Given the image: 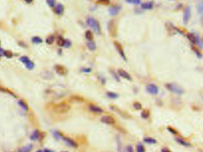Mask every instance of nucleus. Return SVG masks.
<instances>
[{"label": "nucleus", "mask_w": 203, "mask_h": 152, "mask_svg": "<svg viewBox=\"0 0 203 152\" xmlns=\"http://www.w3.org/2000/svg\"><path fill=\"white\" fill-rule=\"evenodd\" d=\"M53 109L55 113L58 114H65L70 111L71 105L66 102H61L55 105Z\"/></svg>", "instance_id": "f257e3e1"}, {"label": "nucleus", "mask_w": 203, "mask_h": 152, "mask_svg": "<svg viewBox=\"0 0 203 152\" xmlns=\"http://www.w3.org/2000/svg\"><path fill=\"white\" fill-rule=\"evenodd\" d=\"M87 24L88 26H90L93 30L96 33V34H99L101 33V27H100V24L96 20L92 17H88L87 19Z\"/></svg>", "instance_id": "f03ea898"}, {"label": "nucleus", "mask_w": 203, "mask_h": 152, "mask_svg": "<svg viewBox=\"0 0 203 152\" xmlns=\"http://www.w3.org/2000/svg\"><path fill=\"white\" fill-rule=\"evenodd\" d=\"M166 88L169 91L171 92L174 93V94L178 95H181L184 93V91L182 88L180 87L178 85L176 84H172V83H169L166 85Z\"/></svg>", "instance_id": "7ed1b4c3"}, {"label": "nucleus", "mask_w": 203, "mask_h": 152, "mask_svg": "<svg viewBox=\"0 0 203 152\" xmlns=\"http://www.w3.org/2000/svg\"><path fill=\"white\" fill-rule=\"evenodd\" d=\"M114 44L116 48V49L117 50L119 54L120 55V56L122 57V58L125 60V61H126V60H127V59H126V55H125V54L124 49H123L121 44H120V43H119L118 42V41H115Z\"/></svg>", "instance_id": "20e7f679"}, {"label": "nucleus", "mask_w": 203, "mask_h": 152, "mask_svg": "<svg viewBox=\"0 0 203 152\" xmlns=\"http://www.w3.org/2000/svg\"><path fill=\"white\" fill-rule=\"evenodd\" d=\"M102 122L107 125H114L115 124V120L110 115H104L100 119Z\"/></svg>", "instance_id": "39448f33"}, {"label": "nucleus", "mask_w": 203, "mask_h": 152, "mask_svg": "<svg viewBox=\"0 0 203 152\" xmlns=\"http://www.w3.org/2000/svg\"><path fill=\"white\" fill-rule=\"evenodd\" d=\"M147 91L149 94L152 95H156L159 92V88L155 84H150L147 86Z\"/></svg>", "instance_id": "423d86ee"}, {"label": "nucleus", "mask_w": 203, "mask_h": 152, "mask_svg": "<svg viewBox=\"0 0 203 152\" xmlns=\"http://www.w3.org/2000/svg\"><path fill=\"white\" fill-rule=\"evenodd\" d=\"M88 109L91 112L95 114H100L104 112L102 108L94 104H90L88 105Z\"/></svg>", "instance_id": "0eeeda50"}, {"label": "nucleus", "mask_w": 203, "mask_h": 152, "mask_svg": "<svg viewBox=\"0 0 203 152\" xmlns=\"http://www.w3.org/2000/svg\"><path fill=\"white\" fill-rule=\"evenodd\" d=\"M108 29L109 32L112 36H115L117 33V26L114 20H111L109 23Z\"/></svg>", "instance_id": "6e6552de"}, {"label": "nucleus", "mask_w": 203, "mask_h": 152, "mask_svg": "<svg viewBox=\"0 0 203 152\" xmlns=\"http://www.w3.org/2000/svg\"><path fill=\"white\" fill-rule=\"evenodd\" d=\"M62 140H63L64 141L67 146H70L72 148H77L78 144H77V143L72 139L67 137H63Z\"/></svg>", "instance_id": "1a4fd4ad"}, {"label": "nucleus", "mask_w": 203, "mask_h": 152, "mask_svg": "<svg viewBox=\"0 0 203 152\" xmlns=\"http://www.w3.org/2000/svg\"><path fill=\"white\" fill-rule=\"evenodd\" d=\"M55 71L58 75L64 76L67 73V70L65 67L61 65H56L55 66Z\"/></svg>", "instance_id": "9d476101"}, {"label": "nucleus", "mask_w": 203, "mask_h": 152, "mask_svg": "<svg viewBox=\"0 0 203 152\" xmlns=\"http://www.w3.org/2000/svg\"><path fill=\"white\" fill-rule=\"evenodd\" d=\"M118 73L119 76H120L123 78L127 79L128 81L131 80V77L129 73L127 72L124 70V69H119L118 70Z\"/></svg>", "instance_id": "9b49d317"}, {"label": "nucleus", "mask_w": 203, "mask_h": 152, "mask_svg": "<svg viewBox=\"0 0 203 152\" xmlns=\"http://www.w3.org/2000/svg\"><path fill=\"white\" fill-rule=\"evenodd\" d=\"M191 17V9L189 7H187L185 9L184 11V15H183V21L184 23H188L189 20H190Z\"/></svg>", "instance_id": "f8f14e48"}, {"label": "nucleus", "mask_w": 203, "mask_h": 152, "mask_svg": "<svg viewBox=\"0 0 203 152\" xmlns=\"http://www.w3.org/2000/svg\"><path fill=\"white\" fill-rule=\"evenodd\" d=\"M64 11V7L63 5L61 4H58L57 6L55 7L54 9V12L57 15H60L62 14Z\"/></svg>", "instance_id": "ddd939ff"}, {"label": "nucleus", "mask_w": 203, "mask_h": 152, "mask_svg": "<svg viewBox=\"0 0 203 152\" xmlns=\"http://www.w3.org/2000/svg\"><path fill=\"white\" fill-rule=\"evenodd\" d=\"M120 9H121L120 7H119V6H113L110 8V9H109V13H110V14L111 15H113V16H114V15H116L118 13H119V10H120Z\"/></svg>", "instance_id": "4468645a"}, {"label": "nucleus", "mask_w": 203, "mask_h": 152, "mask_svg": "<svg viewBox=\"0 0 203 152\" xmlns=\"http://www.w3.org/2000/svg\"><path fill=\"white\" fill-rule=\"evenodd\" d=\"M153 7V3L152 1L144 3L141 4V8L144 10H151Z\"/></svg>", "instance_id": "2eb2a0df"}, {"label": "nucleus", "mask_w": 203, "mask_h": 152, "mask_svg": "<svg viewBox=\"0 0 203 152\" xmlns=\"http://www.w3.org/2000/svg\"><path fill=\"white\" fill-rule=\"evenodd\" d=\"M33 147V146L32 144L27 145V146H25L20 148L18 152H30L32 150Z\"/></svg>", "instance_id": "dca6fc26"}, {"label": "nucleus", "mask_w": 203, "mask_h": 152, "mask_svg": "<svg viewBox=\"0 0 203 152\" xmlns=\"http://www.w3.org/2000/svg\"><path fill=\"white\" fill-rule=\"evenodd\" d=\"M70 100L71 102H74V103H81V102L84 101V98L80 96L74 95L71 96Z\"/></svg>", "instance_id": "f3484780"}, {"label": "nucleus", "mask_w": 203, "mask_h": 152, "mask_svg": "<svg viewBox=\"0 0 203 152\" xmlns=\"http://www.w3.org/2000/svg\"><path fill=\"white\" fill-rule=\"evenodd\" d=\"M176 140L177 142H178L179 144L182 145V146H185V147H190L191 144L190 143L187 142V141H185L184 140H183L181 138H176Z\"/></svg>", "instance_id": "a211bd4d"}, {"label": "nucleus", "mask_w": 203, "mask_h": 152, "mask_svg": "<svg viewBox=\"0 0 203 152\" xmlns=\"http://www.w3.org/2000/svg\"><path fill=\"white\" fill-rule=\"evenodd\" d=\"M87 48L88 50L91 51H94L95 50H96V44L94 41H88L87 44Z\"/></svg>", "instance_id": "6ab92c4d"}, {"label": "nucleus", "mask_w": 203, "mask_h": 152, "mask_svg": "<svg viewBox=\"0 0 203 152\" xmlns=\"http://www.w3.org/2000/svg\"><path fill=\"white\" fill-rule=\"evenodd\" d=\"M144 141L145 143H147V144H154L157 143V141L156 140V139H153V138L152 137H145L144 139Z\"/></svg>", "instance_id": "aec40b11"}, {"label": "nucleus", "mask_w": 203, "mask_h": 152, "mask_svg": "<svg viewBox=\"0 0 203 152\" xmlns=\"http://www.w3.org/2000/svg\"><path fill=\"white\" fill-rule=\"evenodd\" d=\"M39 137H40V133L39 132H38V130H36L34 131V132L33 133L32 135L30 136V139L31 140H37L39 139Z\"/></svg>", "instance_id": "412c9836"}, {"label": "nucleus", "mask_w": 203, "mask_h": 152, "mask_svg": "<svg viewBox=\"0 0 203 152\" xmlns=\"http://www.w3.org/2000/svg\"><path fill=\"white\" fill-rule=\"evenodd\" d=\"M53 137L55 138V139L57 140H60L61 139H62L64 136H62V134L60 132H58V131H54L52 133Z\"/></svg>", "instance_id": "4be33fe9"}, {"label": "nucleus", "mask_w": 203, "mask_h": 152, "mask_svg": "<svg viewBox=\"0 0 203 152\" xmlns=\"http://www.w3.org/2000/svg\"><path fill=\"white\" fill-rule=\"evenodd\" d=\"M197 10L199 14H203V0L199 1L197 4Z\"/></svg>", "instance_id": "5701e85b"}, {"label": "nucleus", "mask_w": 203, "mask_h": 152, "mask_svg": "<svg viewBox=\"0 0 203 152\" xmlns=\"http://www.w3.org/2000/svg\"><path fill=\"white\" fill-rule=\"evenodd\" d=\"M85 36H86V38L88 41H91L93 39V33L90 30L86 31V33H85Z\"/></svg>", "instance_id": "b1692460"}, {"label": "nucleus", "mask_w": 203, "mask_h": 152, "mask_svg": "<svg viewBox=\"0 0 203 152\" xmlns=\"http://www.w3.org/2000/svg\"><path fill=\"white\" fill-rule=\"evenodd\" d=\"M18 104L20 105L21 108H22L23 110H24L25 111H27V110H29V107H28V105H27L26 104L25 102L23 101H19Z\"/></svg>", "instance_id": "393cba45"}, {"label": "nucleus", "mask_w": 203, "mask_h": 152, "mask_svg": "<svg viewBox=\"0 0 203 152\" xmlns=\"http://www.w3.org/2000/svg\"><path fill=\"white\" fill-rule=\"evenodd\" d=\"M106 95L107 96V97L109 98H111V99H116V98H118V94H117V93L113 92H107Z\"/></svg>", "instance_id": "a878e982"}, {"label": "nucleus", "mask_w": 203, "mask_h": 152, "mask_svg": "<svg viewBox=\"0 0 203 152\" xmlns=\"http://www.w3.org/2000/svg\"><path fill=\"white\" fill-rule=\"evenodd\" d=\"M136 151L137 152H145V147L141 143H138L136 146Z\"/></svg>", "instance_id": "bb28decb"}, {"label": "nucleus", "mask_w": 203, "mask_h": 152, "mask_svg": "<svg viewBox=\"0 0 203 152\" xmlns=\"http://www.w3.org/2000/svg\"><path fill=\"white\" fill-rule=\"evenodd\" d=\"M25 66L27 69H28L29 70H32L34 68V63L30 60L25 64Z\"/></svg>", "instance_id": "cd10ccee"}, {"label": "nucleus", "mask_w": 203, "mask_h": 152, "mask_svg": "<svg viewBox=\"0 0 203 152\" xmlns=\"http://www.w3.org/2000/svg\"><path fill=\"white\" fill-rule=\"evenodd\" d=\"M55 40V37L54 36L51 35L46 38V43L48 44H52V43L54 42Z\"/></svg>", "instance_id": "c85d7f7f"}, {"label": "nucleus", "mask_w": 203, "mask_h": 152, "mask_svg": "<svg viewBox=\"0 0 203 152\" xmlns=\"http://www.w3.org/2000/svg\"><path fill=\"white\" fill-rule=\"evenodd\" d=\"M65 40L63 38L61 37H58V40H57V44H58V46H60V47H64V44H65Z\"/></svg>", "instance_id": "c756f323"}, {"label": "nucleus", "mask_w": 203, "mask_h": 152, "mask_svg": "<svg viewBox=\"0 0 203 152\" xmlns=\"http://www.w3.org/2000/svg\"><path fill=\"white\" fill-rule=\"evenodd\" d=\"M133 107L137 110H140L142 108V105L139 102H135L133 103Z\"/></svg>", "instance_id": "7c9ffc66"}, {"label": "nucleus", "mask_w": 203, "mask_h": 152, "mask_svg": "<svg viewBox=\"0 0 203 152\" xmlns=\"http://www.w3.org/2000/svg\"><path fill=\"white\" fill-rule=\"evenodd\" d=\"M141 117H143V118L147 119L149 118V117L150 116V113L148 110H144V111H142L141 113Z\"/></svg>", "instance_id": "2f4dec72"}, {"label": "nucleus", "mask_w": 203, "mask_h": 152, "mask_svg": "<svg viewBox=\"0 0 203 152\" xmlns=\"http://www.w3.org/2000/svg\"><path fill=\"white\" fill-rule=\"evenodd\" d=\"M32 41L34 43H36V44H39V43H41L42 42V40L39 37L36 36V37H34L33 38Z\"/></svg>", "instance_id": "473e14b6"}, {"label": "nucleus", "mask_w": 203, "mask_h": 152, "mask_svg": "<svg viewBox=\"0 0 203 152\" xmlns=\"http://www.w3.org/2000/svg\"><path fill=\"white\" fill-rule=\"evenodd\" d=\"M20 60L23 63H24L25 65V64L27 62L29 61V60H30V59H29L28 57H27V56H22L20 58Z\"/></svg>", "instance_id": "72a5a7b5"}, {"label": "nucleus", "mask_w": 203, "mask_h": 152, "mask_svg": "<svg viewBox=\"0 0 203 152\" xmlns=\"http://www.w3.org/2000/svg\"><path fill=\"white\" fill-rule=\"evenodd\" d=\"M46 3L50 7H54L55 6V0H46Z\"/></svg>", "instance_id": "f704fd0d"}, {"label": "nucleus", "mask_w": 203, "mask_h": 152, "mask_svg": "<svg viewBox=\"0 0 203 152\" xmlns=\"http://www.w3.org/2000/svg\"><path fill=\"white\" fill-rule=\"evenodd\" d=\"M128 3L133 4H140L141 3V0H126Z\"/></svg>", "instance_id": "c9c22d12"}, {"label": "nucleus", "mask_w": 203, "mask_h": 152, "mask_svg": "<svg viewBox=\"0 0 203 152\" xmlns=\"http://www.w3.org/2000/svg\"><path fill=\"white\" fill-rule=\"evenodd\" d=\"M188 37L189 38V39H190V40L191 41V42L195 43L197 42V40H196L195 36H194L192 34H188Z\"/></svg>", "instance_id": "e433bc0d"}, {"label": "nucleus", "mask_w": 203, "mask_h": 152, "mask_svg": "<svg viewBox=\"0 0 203 152\" xmlns=\"http://www.w3.org/2000/svg\"><path fill=\"white\" fill-rule=\"evenodd\" d=\"M3 55H4L5 56L7 57L8 58H11L12 56H13V53H12L11 52L8 51V50H6L4 51V53Z\"/></svg>", "instance_id": "4c0bfd02"}, {"label": "nucleus", "mask_w": 203, "mask_h": 152, "mask_svg": "<svg viewBox=\"0 0 203 152\" xmlns=\"http://www.w3.org/2000/svg\"><path fill=\"white\" fill-rule=\"evenodd\" d=\"M125 152H134V148L131 145H128L126 147Z\"/></svg>", "instance_id": "58836bf2"}, {"label": "nucleus", "mask_w": 203, "mask_h": 152, "mask_svg": "<svg viewBox=\"0 0 203 152\" xmlns=\"http://www.w3.org/2000/svg\"><path fill=\"white\" fill-rule=\"evenodd\" d=\"M71 45V41L70 40H65L64 47L66 48H68V47H70Z\"/></svg>", "instance_id": "ea45409f"}, {"label": "nucleus", "mask_w": 203, "mask_h": 152, "mask_svg": "<svg viewBox=\"0 0 203 152\" xmlns=\"http://www.w3.org/2000/svg\"><path fill=\"white\" fill-rule=\"evenodd\" d=\"M98 3H100V4H109L110 1H109V0H99Z\"/></svg>", "instance_id": "a19ab883"}, {"label": "nucleus", "mask_w": 203, "mask_h": 152, "mask_svg": "<svg viewBox=\"0 0 203 152\" xmlns=\"http://www.w3.org/2000/svg\"><path fill=\"white\" fill-rule=\"evenodd\" d=\"M91 71V69L90 68H84L83 69V72H86V73H89V72H90Z\"/></svg>", "instance_id": "79ce46f5"}, {"label": "nucleus", "mask_w": 203, "mask_h": 152, "mask_svg": "<svg viewBox=\"0 0 203 152\" xmlns=\"http://www.w3.org/2000/svg\"><path fill=\"white\" fill-rule=\"evenodd\" d=\"M37 152H54V151H52V150H51L45 149L44 150H38Z\"/></svg>", "instance_id": "37998d69"}, {"label": "nucleus", "mask_w": 203, "mask_h": 152, "mask_svg": "<svg viewBox=\"0 0 203 152\" xmlns=\"http://www.w3.org/2000/svg\"><path fill=\"white\" fill-rule=\"evenodd\" d=\"M162 151L163 152H170V151L168 149V148H164V149L162 150Z\"/></svg>", "instance_id": "c03bdc74"}, {"label": "nucleus", "mask_w": 203, "mask_h": 152, "mask_svg": "<svg viewBox=\"0 0 203 152\" xmlns=\"http://www.w3.org/2000/svg\"><path fill=\"white\" fill-rule=\"evenodd\" d=\"M25 1L27 3H29H29H31L32 2L33 0H25Z\"/></svg>", "instance_id": "a18cd8bd"}, {"label": "nucleus", "mask_w": 203, "mask_h": 152, "mask_svg": "<svg viewBox=\"0 0 203 152\" xmlns=\"http://www.w3.org/2000/svg\"><path fill=\"white\" fill-rule=\"evenodd\" d=\"M62 152H67V151H62Z\"/></svg>", "instance_id": "49530a36"}]
</instances>
